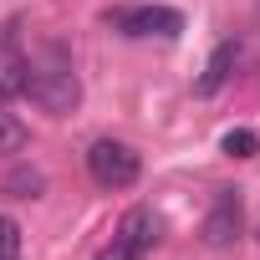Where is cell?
Returning <instances> with one entry per match:
<instances>
[{
	"label": "cell",
	"instance_id": "obj_1",
	"mask_svg": "<svg viewBox=\"0 0 260 260\" xmlns=\"http://www.w3.org/2000/svg\"><path fill=\"white\" fill-rule=\"evenodd\" d=\"M26 97L41 107V112H72L82 102V82L72 72V61L61 51H51L46 61H31V77H26Z\"/></svg>",
	"mask_w": 260,
	"mask_h": 260
},
{
	"label": "cell",
	"instance_id": "obj_2",
	"mask_svg": "<svg viewBox=\"0 0 260 260\" xmlns=\"http://www.w3.org/2000/svg\"><path fill=\"white\" fill-rule=\"evenodd\" d=\"M87 174L97 189H133L138 174H143V158L133 143H122V138H97L87 148Z\"/></svg>",
	"mask_w": 260,
	"mask_h": 260
},
{
	"label": "cell",
	"instance_id": "obj_3",
	"mask_svg": "<svg viewBox=\"0 0 260 260\" xmlns=\"http://www.w3.org/2000/svg\"><path fill=\"white\" fill-rule=\"evenodd\" d=\"M107 26L122 36H179L184 16L174 6H117V11H107Z\"/></svg>",
	"mask_w": 260,
	"mask_h": 260
},
{
	"label": "cell",
	"instance_id": "obj_4",
	"mask_svg": "<svg viewBox=\"0 0 260 260\" xmlns=\"http://www.w3.org/2000/svg\"><path fill=\"white\" fill-rule=\"evenodd\" d=\"M240 235H245V199H240V189H219L209 214H204V245L209 250H230Z\"/></svg>",
	"mask_w": 260,
	"mask_h": 260
},
{
	"label": "cell",
	"instance_id": "obj_5",
	"mask_svg": "<svg viewBox=\"0 0 260 260\" xmlns=\"http://www.w3.org/2000/svg\"><path fill=\"white\" fill-rule=\"evenodd\" d=\"M158 240H164V219H158V209H148V204L127 209V214L117 219V235H112V245H122L133 260H143Z\"/></svg>",
	"mask_w": 260,
	"mask_h": 260
},
{
	"label": "cell",
	"instance_id": "obj_6",
	"mask_svg": "<svg viewBox=\"0 0 260 260\" xmlns=\"http://www.w3.org/2000/svg\"><path fill=\"white\" fill-rule=\"evenodd\" d=\"M26 77H31V56H26L11 36H0V107L26 92Z\"/></svg>",
	"mask_w": 260,
	"mask_h": 260
},
{
	"label": "cell",
	"instance_id": "obj_7",
	"mask_svg": "<svg viewBox=\"0 0 260 260\" xmlns=\"http://www.w3.org/2000/svg\"><path fill=\"white\" fill-rule=\"evenodd\" d=\"M235 61H240V41H219L214 51H209V67H204V77H199V97H214L230 77H235Z\"/></svg>",
	"mask_w": 260,
	"mask_h": 260
},
{
	"label": "cell",
	"instance_id": "obj_8",
	"mask_svg": "<svg viewBox=\"0 0 260 260\" xmlns=\"http://www.w3.org/2000/svg\"><path fill=\"white\" fill-rule=\"evenodd\" d=\"M0 189H6L11 199H41V194H46V174L31 169V164H21V169L6 174V184H0Z\"/></svg>",
	"mask_w": 260,
	"mask_h": 260
},
{
	"label": "cell",
	"instance_id": "obj_9",
	"mask_svg": "<svg viewBox=\"0 0 260 260\" xmlns=\"http://www.w3.org/2000/svg\"><path fill=\"white\" fill-rule=\"evenodd\" d=\"M219 148H224L230 158H255V153H260V133H250V127H230Z\"/></svg>",
	"mask_w": 260,
	"mask_h": 260
},
{
	"label": "cell",
	"instance_id": "obj_10",
	"mask_svg": "<svg viewBox=\"0 0 260 260\" xmlns=\"http://www.w3.org/2000/svg\"><path fill=\"white\" fill-rule=\"evenodd\" d=\"M0 260H21V224L0 214Z\"/></svg>",
	"mask_w": 260,
	"mask_h": 260
},
{
	"label": "cell",
	"instance_id": "obj_11",
	"mask_svg": "<svg viewBox=\"0 0 260 260\" xmlns=\"http://www.w3.org/2000/svg\"><path fill=\"white\" fill-rule=\"evenodd\" d=\"M21 143H26V127H21L6 107H0V153H16Z\"/></svg>",
	"mask_w": 260,
	"mask_h": 260
},
{
	"label": "cell",
	"instance_id": "obj_12",
	"mask_svg": "<svg viewBox=\"0 0 260 260\" xmlns=\"http://www.w3.org/2000/svg\"><path fill=\"white\" fill-rule=\"evenodd\" d=\"M97 260H133V255H127V250H122V245H107V250H102V255H97Z\"/></svg>",
	"mask_w": 260,
	"mask_h": 260
}]
</instances>
